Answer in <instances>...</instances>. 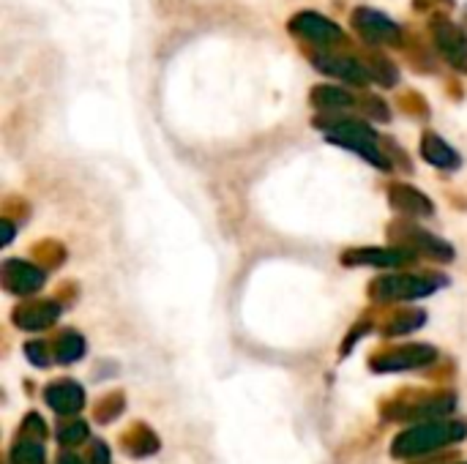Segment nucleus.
I'll list each match as a JSON object with an SVG mask.
<instances>
[{
	"instance_id": "obj_25",
	"label": "nucleus",
	"mask_w": 467,
	"mask_h": 464,
	"mask_svg": "<svg viewBox=\"0 0 467 464\" xmlns=\"http://www.w3.org/2000/svg\"><path fill=\"white\" fill-rule=\"evenodd\" d=\"M109 459H112V454H109V449L104 446V443H93L90 446V464H109Z\"/></svg>"
},
{
	"instance_id": "obj_4",
	"label": "nucleus",
	"mask_w": 467,
	"mask_h": 464,
	"mask_svg": "<svg viewBox=\"0 0 467 464\" xmlns=\"http://www.w3.org/2000/svg\"><path fill=\"white\" fill-rule=\"evenodd\" d=\"M438 361V350L430 345H408V347H397L389 353H380L372 358V369L375 372H408V369H421L427 364Z\"/></svg>"
},
{
	"instance_id": "obj_17",
	"label": "nucleus",
	"mask_w": 467,
	"mask_h": 464,
	"mask_svg": "<svg viewBox=\"0 0 467 464\" xmlns=\"http://www.w3.org/2000/svg\"><path fill=\"white\" fill-rule=\"evenodd\" d=\"M312 104L323 112H334V109L353 107V96L348 90H339V88H315Z\"/></svg>"
},
{
	"instance_id": "obj_8",
	"label": "nucleus",
	"mask_w": 467,
	"mask_h": 464,
	"mask_svg": "<svg viewBox=\"0 0 467 464\" xmlns=\"http://www.w3.org/2000/svg\"><path fill=\"white\" fill-rule=\"evenodd\" d=\"M290 27H293V33H298L301 38L315 41V44H320V46H334V44L342 38L339 25L331 22V19H326V16H320V14H315V11H304V14L293 16V19H290Z\"/></svg>"
},
{
	"instance_id": "obj_18",
	"label": "nucleus",
	"mask_w": 467,
	"mask_h": 464,
	"mask_svg": "<svg viewBox=\"0 0 467 464\" xmlns=\"http://www.w3.org/2000/svg\"><path fill=\"white\" fill-rule=\"evenodd\" d=\"M85 356V339L79 336V334H74V331H66L60 339H57V345H55V358H57V364H74V361H79Z\"/></svg>"
},
{
	"instance_id": "obj_19",
	"label": "nucleus",
	"mask_w": 467,
	"mask_h": 464,
	"mask_svg": "<svg viewBox=\"0 0 467 464\" xmlns=\"http://www.w3.org/2000/svg\"><path fill=\"white\" fill-rule=\"evenodd\" d=\"M44 459H47L44 446L36 440H19L11 449V462L14 464H44Z\"/></svg>"
},
{
	"instance_id": "obj_9",
	"label": "nucleus",
	"mask_w": 467,
	"mask_h": 464,
	"mask_svg": "<svg viewBox=\"0 0 467 464\" xmlns=\"http://www.w3.org/2000/svg\"><path fill=\"white\" fill-rule=\"evenodd\" d=\"M44 284V273L22 260H8L3 265V287L14 295H33Z\"/></svg>"
},
{
	"instance_id": "obj_26",
	"label": "nucleus",
	"mask_w": 467,
	"mask_h": 464,
	"mask_svg": "<svg viewBox=\"0 0 467 464\" xmlns=\"http://www.w3.org/2000/svg\"><path fill=\"white\" fill-rule=\"evenodd\" d=\"M22 429H27V432H33V435H38V438H44L47 435V424L36 416V413H30L27 418H25V424H22Z\"/></svg>"
},
{
	"instance_id": "obj_7",
	"label": "nucleus",
	"mask_w": 467,
	"mask_h": 464,
	"mask_svg": "<svg viewBox=\"0 0 467 464\" xmlns=\"http://www.w3.org/2000/svg\"><path fill=\"white\" fill-rule=\"evenodd\" d=\"M432 36L435 44L441 49V55L457 68V71H467V36L451 22V19H435L432 25Z\"/></svg>"
},
{
	"instance_id": "obj_12",
	"label": "nucleus",
	"mask_w": 467,
	"mask_h": 464,
	"mask_svg": "<svg viewBox=\"0 0 467 464\" xmlns=\"http://www.w3.org/2000/svg\"><path fill=\"white\" fill-rule=\"evenodd\" d=\"M421 156L438 170H457L460 167V153L435 131H427L421 137Z\"/></svg>"
},
{
	"instance_id": "obj_6",
	"label": "nucleus",
	"mask_w": 467,
	"mask_h": 464,
	"mask_svg": "<svg viewBox=\"0 0 467 464\" xmlns=\"http://www.w3.org/2000/svg\"><path fill=\"white\" fill-rule=\"evenodd\" d=\"M454 407H457L454 394H438V397H424L419 402L397 405L394 410H386V416L394 421H435V418H446Z\"/></svg>"
},
{
	"instance_id": "obj_21",
	"label": "nucleus",
	"mask_w": 467,
	"mask_h": 464,
	"mask_svg": "<svg viewBox=\"0 0 467 464\" xmlns=\"http://www.w3.org/2000/svg\"><path fill=\"white\" fill-rule=\"evenodd\" d=\"M123 394H109V397H104L101 402H99V407L93 410V418L99 421V424H109V421H115L120 413H123Z\"/></svg>"
},
{
	"instance_id": "obj_2",
	"label": "nucleus",
	"mask_w": 467,
	"mask_h": 464,
	"mask_svg": "<svg viewBox=\"0 0 467 464\" xmlns=\"http://www.w3.org/2000/svg\"><path fill=\"white\" fill-rule=\"evenodd\" d=\"M323 129H326V139H331L348 150H356L358 156H364L369 164H375L380 170L389 167V161L383 159V153L375 142V131L367 123L345 118V120H328V123H323Z\"/></svg>"
},
{
	"instance_id": "obj_22",
	"label": "nucleus",
	"mask_w": 467,
	"mask_h": 464,
	"mask_svg": "<svg viewBox=\"0 0 467 464\" xmlns=\"http://www.w3.org/2000/svg\"><path fill=\"white\" fill-rule=\"evenodd\" d=\"M424 323V314L421 312H410V314H400L394 323H389V328H386V334H394V336H400V334H410V331H416L419 325Z\"/></svg>"
},
{
	"instance_id": "obj_5",
	"label": "nucleus",
	"mask_w": 467,
	"mask_h": 464,
	"mask_svg": "<svg viewBox=\"0 0 467 464\" xmlns=\"http://www.w3.org/2000/svg\"><path fill=\"white\" fill-rule=\"evenodd\" d=\"M353 27L361 33L367 44H400L402 38V30L397 22H391L386 14L367 8V5L353 11Z\"/></svg>"
},
{
	"instance_id": "obj_23",
	"label": "nucleus",
	"mask_w": 467,
	"mask_h": 464,
	"mask_svg": "<svg viewBox=\"0 0 467 464\" xmlns=\"http://www.w3.org/2000/svg\"><path fill=\"white\" fill-rule=\"evenodd\" d=\"M57 440H60L63 446H79V443H85V440H88V424H82V421L66 424V427L57 432Z\"/></svg>"
},
{
	"instance_id": "obj_10",
	"label": "nucleus",
	"mask_w": 467,
	"mask_h": 464,
	"mask_svg": "<svg viewBox=\"0 0 467 464\" xmlns=\"http://www.w3.org/2000/svg\"><path fill=\"white\" fill-rule=\"evenodd\" d=\"M44 402L57 413V416H77L85 407V391L74 380H57L47 386Z\"/></svg>"
},
{
	"instance_id": "obj_20",
	"label": "nucleus",
	"mask_w": 467,
	"mask_h": 464,
	"mask_svg": "<svg viewBox=\"0 0 467 464\" xmlns=\"http://www.w3.org/2000/svg\"><path fill=\"white\" fill-rule=\"evenodd\" d=\"M410 238H413V243L419 241V249L430 252L432 257H441V260H451V254H454L449 243H443L441 238L430 235V232H424V230H413V232H410Z\"/></svg>"
},
{
	"instance_id": "obj_13",
	"label": "nucleus",
	"mask_w": 467,
	"mask_h": 464,
	"mask_svg": "<svg viewBox=\"0 0 467 464\" xmlns=\"http://www.w3.org/2000/svg\"><path fill=\"white\" fill-rule=\"evenodd\" d=\"M60 314V306L52 304V301H41V304H30V306H22L16 314H14V323L25 331H44L49 328Z\"/></svg>"
},
{
	"instance_id": "obj_3",
	"label": "nucleus",
	"mask_w": 467,
	"mask_h": 464,
	"mask_svg": "<svg viewBox=\"0 0 467 464\" xmlns=\"http://www.w3.org/2000/svg\"><path fill=\"white\" fill-rule=\"evenodd\" d=\"M438 284H441V279H435V276L397 273V276H386V279L375 282L372 295L378 301H413V298H424V295L435 293Z\"/></svg>"
},
{
	"instance_id": "obj_24",
	"label": "nucleus",
	"mask_w": 467,
	"mask_h": 464,
	"mask_svg": "<svg viewBox=\"0 0 467 464\" xmlns=\"http://www.w3.org/2000/svg\"><path fill=\"white\" fill-rule=\"evenodd\" d=\"M25 356L33 366H49V356H47V347L44 342H30L25 345Z\"/></svg>"
},
{
	"instance_id": "obj_14",
	"label": "nucleus",
	"mask_w": 467,
	"mask_h": 464,
	"mask_svg": "<svg viewBox=\"0 0 467 464\" xmlns=\"http://www.w3.org/2000/svg\"><path fill=\"white\" fill-rule=\"evenodd\" d=\"M315 66L326 74H334L339 79H348L353 85H364L367 82V68L353 60V57H339V55H323V57H315Z\"/></svg>"
},
{
	"instance_id": "obj_27",
	"label": "nucleus",
	"mask_w": 467,
	"mask_h": 464,
	"mask_svg": "<svg viewBox=\"0 0 467 464\" xmlns=\"http://www.w3.org/2000/svg\"><path fill=\"white\" fill-rule=\"evenodd\" d=\"M57 464H85L79 457H74V454H60L57 457Z\"/></svg>"
},
{
	"instance_id": "obj_15",
	"label": "nucleus",
	"mask_w": 467,
	"mask_h": 464,
	"mask_svg": "<svg viewBox=\"0 0 467 464\" xmlns=\"http://www.w3.org/2000/svg\"><path fill=\"white\" fill-rule=\"evenodd\" d=\"M391 205L408 216H430L432 213V202L410 186H394L391 189Z\"/></svg>"
},
{
	"instance_id": "obj_1",
	"label": "nucleus",
	"mask_w": 467,
	"mask_h": 464,
	"mask_svg": "<svg viewBox=\"0 0 467 464\" xmlns=\"http://www.w3.org/2000/svg\"><path fill=\"white\" fill-rule=\"evenodd\" d=\"M467 438V424L462 421H424L416 424L410 429H405L402 435H397V440L391 443V457L397 459H416L432 451H441L446 446H454Z\"/></svg>"
},
{
	"instance_id": "obj_16",
	"label": "nucleus",
	"mask_w": 467,
	"mask_h": 464,
	"mask_svg": "<svg viewBox=\"0 0 467 464\" xmlns=\"http://www.w3.org/2000/svg\"><path fill=\"white\" fill-rule=\"evenodd\" d=\"M120 443L129 449V454H134V457H148V454H156L159 451V438L153 435V429H148L145 424H137V427H131L123 438H120Z\"/></svg>"
},
{
	"instance_id": "obj_11",
	"label": "nucleus",
	"mask_w": 467,
	"mask_h": 464,
	"mask_svg": "<svg viewBox=\"0 0 467 464\" xmlns=\"http://www.w3.org/2000/svg\"><path fill=\"white\" fill-rule=\"evenodd\" d=\"M416 257L410 249H356L345 254L348 265H375V268H394L405 265Z\"/></svg>"
}]
</instances>
